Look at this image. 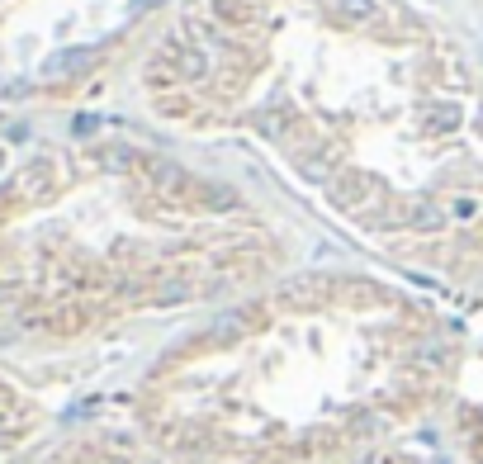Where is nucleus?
Returning <instances> with one entry per match:
<instances>
[{
	"label": "nucleus",
	"instance_id": "obj_1",
	"mask_svg": "<svg viewBox=\"0 0 483 464\" xmlns=\"http://www.w3.org/2000/svg\"><path fill=\"white\" fill-rule=\"evenodd\" d=\"M327 194H332V204H337V209H360V204H370V199H375V180H370L365 171H346V175H341Z\"/></svg>",
	"mask_w": 483,
	"mask_h": 464
},
{
	"label": "nucleus",
	"instance_id": "obj_3",
	"mask_svg": "<svg viewBox=\"0 0 483 464\" xmlns=\"http://www.w3.org/2000/svg\"><path fill=\"white\" fill-rule=\"evenodd\" d=\"M441 223H446V214H441V209H431V204H422V209L412 214V227H441Z\"/></svg>",
	"mask_w": 483,
	"mask_h": 464
},
{
	"label": "nucleus",
	"instance_id": "obj_2",
	"mask_svg": "<svg viewBox=\"0 0 483 464\" xmlns=\"http://www.w3.org/2000/svg\"><path fill=\"white\" fill-rule=\"evenodd\" d=\"M337 10H341V19H355V24L379 19V0H337Z\"/></svg>",
	"mask_w": 483,
	"mask_h": 464
},
{
	"label": "nucleus",
	"instance_id": "obj_4",
	"mask_svg": "<svg viewBox=\"0 0 483 464\" xmlns=\"http://www.w3.org/2000/svg\"><path fill=\"white\" fill-rule=\"evenodd\" d=\"M450 209H455V218H474V214H479V204H474V199H455Z\"/></svg>",
	"mask_w": 483,
	"mask_h": 464
}]
</instances>
